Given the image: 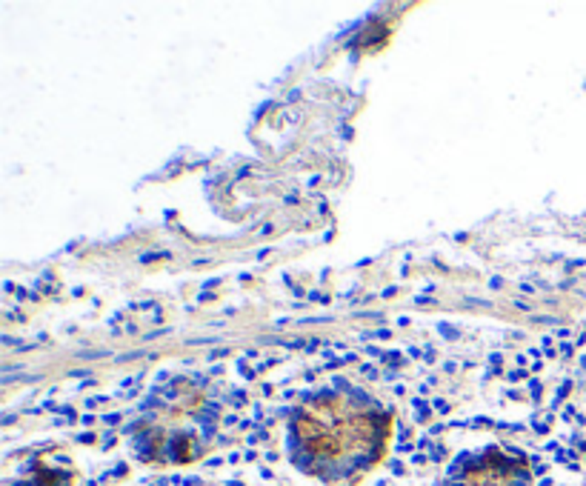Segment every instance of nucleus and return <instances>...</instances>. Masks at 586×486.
<instances>
[{
  "mask_svg": "<svg viewBox=\"0 0 586 486\" xmlns=\"http://www.w3.org/2000/svg\"><path fill=\"white\" fill-rule=\"evenodd\" d=\"M309 446V452L312 455H318V458H337L340 455V441L335 435H329V432H323L320 437H315L312 444H306Z\"/></svg>",
  "mask_w": 586,
  "mask_h": 486,
  "instance_id": "nucleus-1",
  "label": "nucleus"
},
{
  "mask_svg": "<svg viewBox=\"0 0 586 486\" xmlns=\"http://www.w3.org/2000/svg\"><path fill=\"white\" fill-rule=\"evenodd\" d=\"M295 432H298V437H303L306 444H312L315 437H320V435H323V429H320L318 420L306 418V415H301V418L295 420Z\"/></svg>",
  "mask_w": 586,
  "mask_h": 486,
  "instance_id": "nucleus-2",
  "label": "nucleus"
},
{
  "mask_svg": "<svg viewBox=\"0 0 586 486\" xmlns=\"http://www.w3.org/2000/svg\"><path fill=\"white\" fill-rule=\"evenodd\" d=\"M177 458H181V461L189 458V444H181V446H177Z\"/></svg>",
  "mask_w": 586,
  "mask_h": 486,
  "instance_id": "nucleus-3",
  "label": "nucleus"
}]
</instances>
